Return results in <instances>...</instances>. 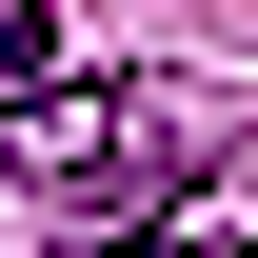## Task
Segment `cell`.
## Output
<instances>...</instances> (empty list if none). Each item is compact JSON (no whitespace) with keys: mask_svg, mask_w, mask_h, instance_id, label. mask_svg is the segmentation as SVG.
Wrapping results in <instances>:
<instances>
[{"mask_svg":"<svg viewBox=\"0 0 258 258\" xmlns=\"http://www.w3.org/2000/svg\"><path fill=\"white\" fill-rule=\"evenodd\" d=\"M0 159H20L99 258H119L139 219H159V179L199 159V99H159V80H60V99H20V119H0Z\"/></svg>","mask_w":258,"mask_h":258,"instance_id":"6da1fadb","label":"cell"},{"mask_svg":"<svg viewBox=\"0 0 258 258\" xmlns=\"http://www.w3.org/2000/svg\"><path fill=\"white\" fill-rule=\"evenodd\" d=\"M20 99H60V20H40V0H0V119H20Z\"/></svg>","mask_w":258,"mask_h":258,"instance_id":"7a4b0ae2","label":"cell"},{"mask_svg":"<svg viewBox=\"0 0 258 258\" xmlns=\"http://www.w3.org/2000/svg\"><path fill=\"white\" fill-rule=\"evenodd\" d=\"M179 258H238V238H179Z\"/></svg>","mask_w":258,"mask_h":258,"instance_id":"3957f363","label":"cell"}]
</instances>
